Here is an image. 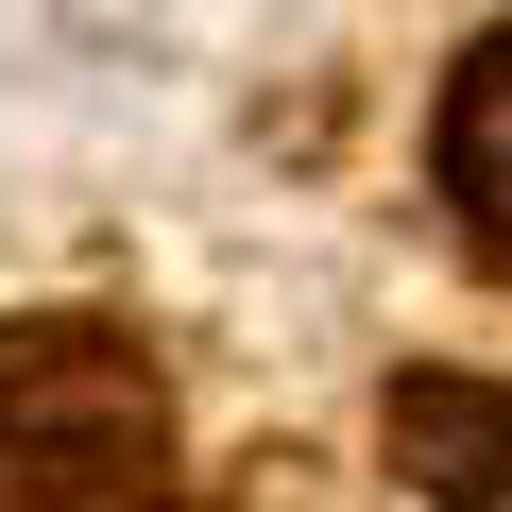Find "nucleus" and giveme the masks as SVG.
Segmentation results:
<instances>
[{"label": "nucleus", "mask_w": 512, "mask_h": 512, "mask_svg": "<svg viewBox=\"0 0 512 512\" xmlns=\"http://www.w3.org/2000/svg\"><path fill=\"white\" fill-rule=\"evenodd\" d=\"M171 393L120 325H0V512H154Z\"/></svg>", "instance_id": "nucleus-1"}, {"label": "nucleus", "mask_w": 512, "mask_h": 512, "mask_svg": "<svg viewBox=\"0 0 512 512\" xmlns=\"http://www.w3.org/2000/svg\"><path fill=\"white\" fill-rule=\"evenodd\" d=\"M393 461H410L444 512H495V495H512V393H478V376H410V393H393Z\"/></svg>", "instance_id": "nucleus-2"}, {"label": "nucleus", "mask_w": 512, "mask_h": 512, "mask_svg": "<svg viewBox=\"0 0 512 512\" xmlns=\"http://www.w3.org/2000/svg\"><path fill=\"white\" fill-rule=\"evenodd\" d=\"M444 188H461V222L512 256V35H478V69L444 86Z\"/></svg>", "instance_id": "nucleus-3"}]
</instances>
